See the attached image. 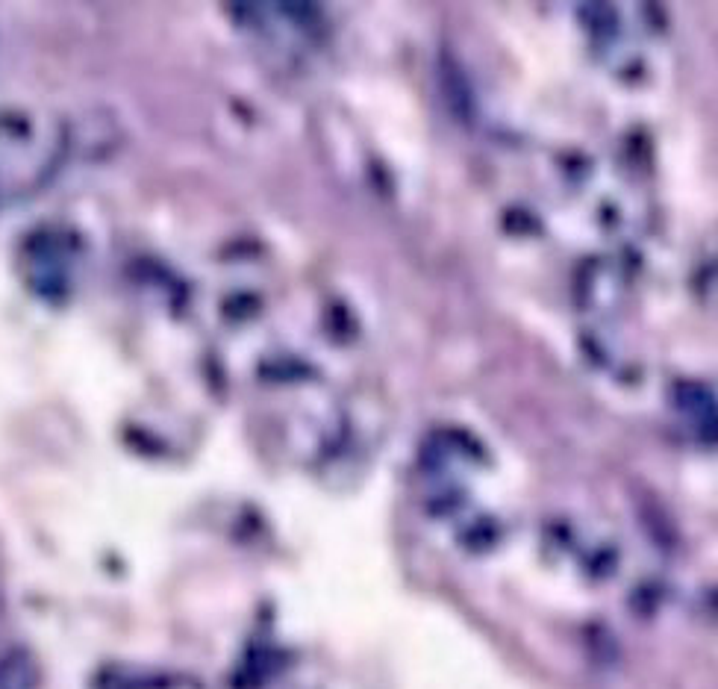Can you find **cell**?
Returning a JSON list of instances; mask_svg holds the SVG:
<instances>
[{"mask_svg": "<svg viewBox=\"0 0 718 689\" xmlns=\"http://www.w3.org/2000/svg\"><path fill=\"white\" fill-rule=\"evenodd\" d=\"M62 127L36 112L0 115V212L39 192L62 162Z\"/></svg>", "mask_w": 718, "mask_h": 689, "instance_id": "6da1fadb", "label": "cell"}]
</instances>
